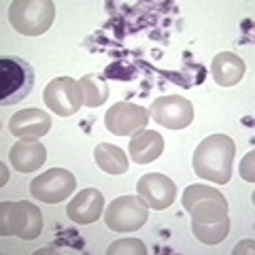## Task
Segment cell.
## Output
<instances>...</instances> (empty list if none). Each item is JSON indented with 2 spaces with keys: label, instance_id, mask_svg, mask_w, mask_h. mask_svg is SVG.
<instances>
[{
  "label": "cell",
  "instance_id": "obj_9",
  "mask_svg": "<svg viewBox=\"0 0 255 255\" xmlns=\"http://www.w3.org/2000/svg\"><path fill=\"white\" fill-rule=\"evenodd\" d=\"M149 117V109L145 107H138L134 102H115L107 111L105 126L111 134L117 136H134L147 128Z\"/></svg>",
  "mask_w": 255,
  "mask_h": 255
},
{
  "label": "cell",
  "instance_id": "obj_10",
  "mask_svg": "<svg viewBox=\"0 0 255 255\" xmlns=\"http://www.w3.org/2000/svg\"><path fill=\"white\" fill-rule=\"evenodd\" d=\"M149 115L168 130H183L194 122V107L183 96H162L151 105Z\"/></svg>",
  "mask_w": 255,
  "mask_h": 255
},
{
  "label": "cell",
  "instance_id": "obj_5",
  "mask_svg": "<svg viewBox=\"0 0 255 255\" xmlns=\"http://www.w3.org/2000/svg\"><path fill=\"white\" fill-rule=\"evenodd\" d=\"M34 85V73L32 66L15 55H4L0 60V102L6 105H17L32 92Z\"/></svg>",
  "mask_w": 255,
  "mask_h": 255
},
{
  "label": "cell",
  "instance_id": "obj_8",
  "mask_svg": "<svg viewBox=\"0 0 255 255\" xmlns=\"http://www.w3.org/2000/svg\"><path fill=\"white\" fill-rule=\"evenodd\" d=\"M43 100L49 111H53L60 117H70L75 115L79 109L83 107V96L79 81L73 77H58L47 83Z\"/></svg>",
  "mask_w": 255,
  "mask_h": 255
},
{
  "label": "cell",
  "instance_id": "obj_1",
  "mask_svg": "<svg viewBox=\"0 0 255 255\" xmlns=\"http://www.w3.org/2000/svg\"><path fill=\"white\" fill-rule=\"evenodd\" d=\"M236 155V145L228 134H213L204 138L194 151V170L200 179L226 185L232 179V162Z\"/></svg>",
  "mask_w": 255,
  "mask_h": 255
},
{
  "label": "cell",
  "instance_id": "obj_14",
  "mask_svg": "<svg viewBox=\"0 0 255 255\" xmlns=\"http://www.w3.org/2000/svg\"><path fill=\"white\" fill-rule=\"evenodd\" d=\"M47 149L36 138H19L9 149V162L19 172H34L45 164Z\"/></svg>",
  "mask_w": 255,
  "mask_h": 255
},
{
  "label": "cell",
  "instance_id": "obj_3",
  "mask_svg": "<svg viewBox=\"0 0 255 255\" xmlns=\"http://www.w3.org/2000/svg\"><path fill=\"white\" fill-rule=\"evenodd\" d=\"M55 4L51 0H15L9 6V21L23 36H38L51 28Z\"/></svg>",
  "mask_w": 255,
  "mask_h": 255
},
{
  "label": "cell",
  "instance_id": "obj_15",
  "mask_svg": "<svg viewBox=\"0 0 255 255\" xmlns=\"http://www.w3.org/2000/svg\"><path fill=\"white\" fill-rule=\"evenodd\" d=\"M128 153L134 164H149L164 153V138L155 130H142L134 134L128 147Z\"/></svg>",
  "mask_w": 255,
  "mask_h": 255
},
{
  "label": "cell",
  "instance_id": "obj_19",
  "mask_svg": "<svg viewBox=\"0 0 255 255\" xmlns=\"http://www.w3.org/2000/svg\"><path fill=\"white\" fill-rule=\"evenodd\" d=\"M191 232L204 245H219L230 232V217L217 223H196L191 221Z\"/></svg>",
  "mask_w": 255,
  "mask_h": 255
},
{
  "label": "cell",
  "instance_id": "obj_2",
  "mask_svg": "<svg viewBox=\"0 0 255 255\" xmlns=\"http://www.w3.org/2000/svg\"><path fill=\"white\" fill-rule=\"evenodd\" d=\"M43 232V213L32 202H2L0 204V234L34 241Z\"/></svg>",
  "mask_w": 255,
  "mask_h": 255
},
{
  "label": "cell",
  "instance_id": "obj_16",
  "mask_svg": "<svg viewBox=\"0 0 255 255\" xmlns=\"http://www.w3.org/2000/svg\"><path fill=\"white\" fill-rule=\"evenodd\" d=\"M211 73H213V81L217 85L232 87L245 77V62L238 58L236 53L221 51L213 58Z\"/></svg>",
  "mask_w": 255,
  "mask_h": 255
},
{
  "label": "cell",
  "instance_id": "obj_20",
  "mask_svg": "<svg viewBox=\"0 0 255 255\" xmlns=\"http://www.w3.org/2000/svg\"><path fill=\"white\" fill-rule=\"evenodd\" d=\"M147 249L145 245H142L140 241H136V238H126V241H115L113 245L107 249L109 255H117V253H138L142 255Z\"/></svg>",
  "mask_w": 255,
  "mask_h": 255
},
{
  "label": "cell",
  "instance_id": "obj_6",
  "mask_svg": "<svg viewBox=\"0 0 255 255\" xmlns=\"http://www.w3.org/2000/svg\"><path fill=\"white\" fill-rule=\"evenodd\" d=\"M105 223L113 232H136L149 219V206L140 200V196H119L107 206Z\"/></svg>",
  "mask_w": 255,
  "mask_h": 255
},
{
  "label": "cell",
  "instance_id": "obj_4",
  "mask_svg": "<svg viewBox=\"0 0 255 255\" xmlns=\"http://www.w3.org/2000/svg\"><path fill=\"white\" fill-rule=\"evenodd\" d=\"M183 209L196 223H217L228 219L226 196L211 185H189L183 191Z\"/></svg>",
  "mask_w": 255,
  "mask_h": 255
},
{
  "label": "cell",
  "instance_id": "obj_17",
  "mask_svg": "<svg viewBox=\"0 0 255 255\" xmlns=\"http://www.w3.org/2000/svg\"><path fill=\"white\" fill-rule=\"evenodd\" d=\"M94 159L98 164V168L109 174H126L128 168H130V162H128V155L124 153V149H119L117 145H109V142L96 145Z\"/></svg>",
  "mask_w": 255,
  "mask_h": 255
},
{
  "label": "cell",
  "instance_id": "obj_13",
  "mask_svg": "<svg viewBox=\"0 0 255 255\" xmlns=\"http://www.w3.org/2000/svg\"><path fill=\"white\" fill-rule=\"evenodd\" d=\"M51 128V117L41 109H23L9 119V132L17 138H38L45 136Z\"/></svg>",
  "mask_w": 255,
  "mask_h": 255
},
{
  "label": "cell",
  "instance_id": "obj_18",
  "mask_svg": "<svg viewBox=\"0 0 255 255\" xmlns=\"http://www.w3.org/2000/svg\"><path fill=\"white\" fill-rule=\"evenodd\" d=\"M79 87H81V96H83V105L96 109L100 105H105L109 98V87L107 81L100 75H85L79 79Z\"/></svg>",
  "mask_w": 255,
  "mask_h": 255
},
{
  "label": "cell",
  "instance_id": "obj_21",
  "mask_svg": "<svg viewBox=\"0 0 255 255\" xmlns=\"http://www.w3.org/2000/svg\"><path fill=\"white\" fill-rule=\"evenodd\" d=\"M253 157H255V153L251 151L249 155H245L243 164H241V174H243V179H245V181H249V183L255 181V179H253Z\"/></svg>",
  "mask_w": 255,
  "mask_h": 255
},
{
  "label": "cell",
  "instance_id": "obj_12",
  "mask_svg": "<svg viewBox=\"0 0 255 255\" xmlns=\"http://www.w3.org/2000/svg\"><path fill=\"white\" fill-rule=\"evenodd\" d=\"M102 213H105V196H102L98 189H94V187L81 189L66 206L68 219L79 223V226L94 223Z\"/></svg>",
  "mask_w": 255,
  "mask_h": 255
},
{
  "label": "cell",
  "instance_id": "obj_7",
  "mask_svg": "<svg viewBox=\"0 0 255 255\" xmlns=\"http://www.w3.org/2000/svg\"><path fill=\"white\" fill-rule=\"evenodd\" d=\"M75 187H77V179L73 172L64 168H49L43 174H38L36 179H32L30 194L41 202L58 204L62 200H66L68 196H73Z\"/></svg>",
  "mask_w": 255,
  "mask_h": 255
},
{
  "label": "cell",
  "instance_id": "obj_11",
  "mask_svg": "<svg viewBox=\"0 0 255 255\" xmlns=\"http://www.w3.org/2000/svg\"><path fill=\"white\" fill-rule=\"evenodd\" d=\"M136 191H138L140 200L153 211L168 209L174 202V198H177V185H174V181L162 172L142 174L136 183Z\"/></svg>",
  "mask_w": 255,
  "mask_h": 255
}]
</instances>
